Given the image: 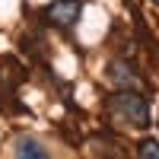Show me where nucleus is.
Wrapping results in <instances>:
<instances>
[{"instance_id": "obj_1", "label": "nucleus", "mask_w": 159, "mask_h": 159, "mask_svg": "<svg viewBox=\"0 0 159 159\" xmlns=\"http://www.w3.org/2000/svg\"><path fill=\"white\" fill-rule=\"evenodd\" d=\"M105 108H108L115 118H121V121H127L130 127H140V130H147L150 127V102L140 96V92L134 89H118L111 92L108 99H105Z\"/></svg>"}, {"instance_id": "obj_2", "label": "nucleus", "mask_w": 159, "mask_h": 159, "mask_svg": "<svg viewBox=\"0 0 159 159\" xmlns=\"http://www.w3.org/2000/svg\"><path fill=\"white\" fill-rule=\"evenodd\" d=\"M80 13H83V3L80 0H51V3L42 10V19L54 29H73L80 22Z\"/></svg>"}, {"instance_id": "obj_4", "label": "nucleus", "mask_w": 159, "mask_h": 159, "mask_svg": "<svg viewBox=\"0 0 159 159\" xmlns=\"http://www.w3.org/2000/svg\"><path fill=\"white\" fill-rule=\"evenodd\" d=\"M13 150H16V156H45V147L35 137H19Z\"/></svg>"}, {"instance_id": "obj_3", "label": "nucleus", "mask_w": 159, "mask_h": 159, "mask_svg": "<svg viewBox=\"0 0 159 159\" xmlns=\"http://www.w3.org/2000/svg\"><path fill=\"white\" fill-rule=\"evenodd\" d=\"M105 76H108V83H115V86H121V89H130V86H137V73L127 67V61H121V57H115L108 67H105Z\"/></svg>"}, {"instance_id": "obj_5", "label": "nucleus", "mask_w": 159, "mask_h": 159, "mask_svg": "<svg viewBox=\"0 0 159 159\" xmlns=\"http://www.w3.org/2000/svg\"><path fill=\"white\" fill-rule=\"evenodd\" d=\"M137 153H140V156H156V159H159V143L147 137V140H140V143H137Z\"/></svg>"}, {"instance_id": "obj_6", "label": "nucleus", "mask_w": 159, "mask_h": 159, "mask_svg": "<svg viewBox=\"0 0 159 159\" xmlns=\"http://www.w3.org/2000/svg\"><path fill=\"white\" fill-rule=\"evenodd\" d=\"M153 3H156V7H159V0H153Z\"/></svg>"}]
</instances>
